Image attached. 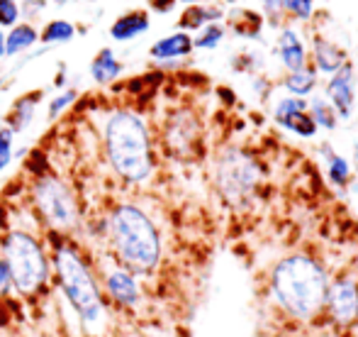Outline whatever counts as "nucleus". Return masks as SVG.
<instances>
[{
  "instance_id": "obj_1",
  "label": "nucleus",
  "mask_w": 358,
  "mask_h": 337,
  "mask_svg": "<svg viewBox=\"0 0 358 337\" xmlns=\"http://www.w3.org/2000/svg\"><path fill=\"white\" fill-rule=\"evenodd\" d=\"M329 269L310 252L280 256L268 271V294L275 308L297 325H310L324 313Z\"/></svg>"
},
{
  "instance_id": "obj_2",
  "label": "nucleus",
  "mask_w": 358,
  "mask_h": 337,
  "mask_svg": "<svg viewBox=\"0 0 358 337\" xmlns=\"http://www.w3.org/2000/svg\"><path fill=\"white\" fill-rule=\"evenodd\" d=\"M105 238L113 261L134 276H151L164 259V242L156 223L134 203H117L105 218Z\"/></svg>"
},
{
  "instance_id": "obj_3",
  "label": "nucleus",
  "mask_w": 358,
  "mask_h": 337,
  "mask_svg": "<svg viewBox=\"0 0 358 337\" xmlns=\"http://www.w3.org/2000/svg\"><path fill=\"white\" fill-rule=\"evenodd\" d=\"M52 269L57 276V284L62 294L66 296L69 305L78 315L80 325L85 328H98L103 325L105 315V296L100 289L95 271L85 261V256L78 252V247L64 235L52 233Z\"/></svg>"
},
{
  "instance_id": "obj_4",
  "label": "nucleus",
  "mask_w": 358,
  "mask_h": 337,
  "mask_svg": "<svg viewBox=\"0 0 358 337\" xmlns=\"http://www.w3.org/2000/svg\"><path fill=\"white\" fill-rule=\"evenodd\" d=\"M105 157L124 184H144L154 174V152L146 120L129 108L110 113L103 130Z\"/></svg>"
},
{
  "instance_id": "obj_5",
  "label": "nucleus",
  "mask_w": 358,
  "mask_h": 337,
  "mask_svg": "<svg viewBox=\"0 0 358 337\" xmlns=\"http://www.w3.org/2000/svg\"><path fill=\"white\" fill-rule=\"evenodd\" d=\"M3 259L13 276V291L22 298H37L49 284L52 259L44 245L27 230H10L3 240Z\"/></svg>"
},
{
  "instance_id": "obj_6",
  "label": "nucleus",
  "mask_w": 358,
  "mask_h": 337,
  "mask_svg": "<svg viewBox=\"0 0 358 337\" xmlns=\"http://www.w3.org/2000/svg\"><path fill=\"white\" fill-rule=\"evenodd\" d=\"M264 169L259 159L241 147H227L215 162V186L229 208H244L256 198Z\"/></svg>"
},
{
  "instance_id": "obj_7",
  "label": "nucleus",
  "mask_w": 358,
  "mask_h": 337,
  "mask_svg": "<svg viewBox=\"0 0 358 337\" xmlns=\"http://www.w3.org/2000/svg\"><path fill=\"white\" fill-rule=\"evenodd\" d=\"M32 200L39 218L44 220V225L52 233L69 238L80 225L78 200H76L73 191L62 179H57V176H37V181L32 186Z\"/></svg>"
},
{
  "instance_id": "obj_8",
  "label": "nucleus",
  "mask_w": 358,
  "mask_h": 337,
  "mask_svg": "<svg viewBox=\"0 0 358 337\" xmlns=\"http://www.w3.org/2000/svg\"><path fill=\"white\" fill-rule=\"evenodd\" d=\"M334 328L349 333L358 325V274L354 271H339L329 279L324 298V313Z\"/></svg>"
},
{
  "instance_id": "obj_9",
  "label": "nucleus",
  "mask_w": 358,
  "mask_h": 337,
  "mask_svg": "<svg viewBox=\"0 0 358 337\" xmlns=\"http://www.w3.org/2000/svg\"><path fill=\"white\" fill-rule=\"evenodd\" d=\"M103 294L117 310H134L142 303V286L137 276L115 261L103 271Z\"/></svg>"
},
{
  "instance_id": "obj_10",
  "label": "nucleus",
  "mask_w": 358,
  "mask_h": 337,
  "mask_svg": "<svg viewBox=\"0 0 358 337\" xmlns=\"http://www.w3.org/2000/svg\"><path fill=\"white\" fill-rule=\"evenodd\" d=\"M273 120L278 123V128L302 139H312L317 135V125L310 118V108H307L305 98H295V95L280 98L273 108Z\"/></svg>"
},
{
  "instance_id": "obj_11",
  "label": "nucleus",
  "mask_w": 358,
  "mask_h": 337,
  "mask_svg": "<svg viewBox=\"0 0 358 337\" xmlns=\"http://www.w3.org/2000/svg\"><path fill=\"white\" fill-rule=\"evenodd\" d=\"M327 100L336 110L339 120H349L356 105V69L351 62H346L336 74H331L327 83Z\"/></svg>"
},
{
  "instance_id": "obj_12",
  "label": "nucleus",
  "mask_w": 358,
  "mask_h": 337,
  "mask_svg": "<svg viewBox=\"0 0 358 337\" xmlns=\"http://www.w3.org/2000/svg\"><path fill=\"white\" fill-rule=\"evenodd\" d=\"M164 142L176 157H188L198 144V123L190 113L180 110L169 120L164 132Z\"/></svg>"
},
{
  "instance_id": "obj_13",
  "label": "nucleus",
  "mask_w": 358,
  "mask_h": 337,
  "mask_svg": "<svg viewBox=\"0 0 358 337\" xmlns=\"http://www.w3.org/2000/svg\"><path fill=\"white\" fill-rule=\"evenodd\" d=\"M312 57H315V71L329 74V76L349 62L344 49L331 39L322 37V34H317L315 42H312Z\"/></svg>"
},
{
  "instance_id": "obj_14",
  "label": "nucleus",
  "mask_w": 358,
  "mask_h": 337,
  "mask_svg": "<svg viewBox=\"0 0 358 337\" xmlns=\"http://www.w3.org/2000/svg\"><path fill=\"white\" fill-rule=\"evenodd\" d=\"M193 37L188 32H173L169 37H161L159 42L151 44L149 57L156 59V62H173V59H183L193 52Z\"/></svg>"
},
{
  "instance_id": "obj_15",
  "label": "nucleus",
  "mask_w": 358,
  "mask_h": 337,
  "mask_svg": "<svg viewBox=\"0 0 358 337\" xmlns=\"http://www.w3.org/2000/svg\"><path fill=\"white\" fill-rule=\"evenodd\" d=\"M278 57H280V64H283L287 71H297V69L307 67V49L295 29L285 27L283 32H280Z\"/></svg>"
},
{
  "instance_id": "obj_16",
  "label": "nucleus",
  "mask_w": 358,
  "mask_h": 337,
  "mask_svg": "<svg viewBox=\"0 0 358 337\" xmlns=\"http://www.w3.org/2000/svg\"><path fill=\"white\" fill-rule=\"evenodd\" d=\"M149 25H151L149 13H144V10H132V13H124L115 20L113 27H110V37H113L115 42H129V39L144 34L146 29H149Z\"/></svg>"
},
{
  "instance_id": "obj_17",
  "label": "nucleus",
  "mask_w": 358,
  "mask_h": 337,
  "mask_svg": "<svg viewBox=\"0 0 358 337\" xmlns=\"http://www.w3.org/2000/svg\"><path fill=\"white\" fill-rule=\"evenodd\" d=\"M39 98H42V90H34V93H27L15 100L13 110H10V115H8V128L13 130V132H24V130L32 125Z\"/></svg>"
},
{
  "instance_id": "obj_18",
  "label": "nucleus",
  "mask_w": 358,
  "mask_h": 337,
  "mask_svg": "<svg viewBox=\"0 0 358 337\" xmlns=\"http://www.w3.org/2000/svg\"><path fill=\"white\" fill-rule=\"evenodd\" d=\"M120 74H122V62L115 57L110 47L100 49L90 62V76H93L95 83H113L115 78H120Z\"/></svg>"
},
{
  "instance_id": "obj_19",
  "label": "nucleus",
  "mask_w": 358,
  "mask_h": 337,
  "mask_svg": "<svg viewBox=\"0 0 358 337\" xmlns=\"http://www.w3.org/2000/svg\"><path fill=\"white\" fill-rule=\"evenodd\" d=\"M37 42H39V32L32 25H27V22L15 25V27L10 29V34H5V57H17V54L32 49Z\"/></svg>"
},
{
  "instance_id": "obj_20",
  "label": "nucleus",
  "mask_w": 358,
  "mask_h": 337,
  "mask_svg": "<svg viewBox=\"0 0 358 337\" xmlns=\"http://www.w3.org/2000/svg\"><path fill=\"white\" fill-rule=\"evenodd\" d=\"M283 85L287 93L295 95V98H307L317 88V71L312 67H302L297 71H290L285 76Z\"/></svg>"
},
{
  "instance_id": "obj_21",
  "label": "nucleus",
  "mask_w": 358,
  "mask_h": 337,
  "mask_svg": "<svg viewBox=\"0 0 358 337\" xmlns=\"http://www.w3.org/2000/svg\"><path fill=\"white\" fill-rule=\"evenodd\" d=\"M307 108H310V118L315 120L317 130H334L339 125V115L331 108V103L322 95H315L312 100H307Z\"/></svg>"
},
{
  "instance_id": "obj_22",
  "label": "nucleus",
  "mask_w": 358,
  "mask_h": 337,
  "mask_svg": "<svg viewBox=\"0 0 358 337\" xmlns=\"http://www.w3.org/2000/svg\"><path fill=\"white\" fill-rule=\"evenodd\" d=\"M222 18V10L220 8H205V5H190L188 10L183 13L180 18V27L185 29H203L205 25L217 22Z\"/></svg>"
},
{
  "instance_id": "obj_23",
  "label": "nucleus",
  "mask_w": 358,
  "mask_h": 337,
  "mask_svg": "<svg viewBox=\"0 0 358 337\" xmlns=\"http://www.w3.org/2000/svg\"><path fill=\"white\" fill-rule=\"evenodd\" d=\"M76 37V27L69 20H52V22L47 25V27L42 29V34H39V39H42L44 44H66L71 42Z\"/></svg>"
},
{
  "instance_id": "obj_24",
  "label": "nucleus",
  "mask_w": 358,
  "mask_h": 337,
  "mask_svg": "<svg viewBox=\"0 0 358 337\" xmlns=\"http://www.w3.org/2000/svg\"><path fill=\"white\" fill-rule=\"evenodd\" d=\"M327 152V176L334 186H346L351 181V164L349 159H344L341 154L331 152L329 147H324Z\"/></svg>"
},
{
  "instance_id": "obj_25",
  "label": "nucleus",
  "mask_w": 358,
  "mask_h": 337,
  "mask_svg": "<svg viewBox=\"0 0 358 337\" xmlns=\"http://www.w3.org/2000/svg\"><path fill=\"white\" fill-rule=\"evenodd\" d=\"M224 39V27L220 22H210L200 29V34L193 39V47L198 49H215L220 47V42Z\"/></svg>"
},
{
  "instance_id": "obj_26",
  "label": "nucleus",
  "mask_w": 358,
  "mask_h": 337,
  "mask_svg": "<svg viewBox=\"0 0 358 337\" xmlns=\"http://www.w3.org/2000/svg\"><path fill=\"white\" fill-rule=\"evenodd\" d=\"M283 8H285V13H290L295 20L307 22V20L312 18V13H315V0H283Z\"/></svg>"
},
{
  "instance_id": "obj_27",
  "label": "nucleus",
  "mask_w": 358,
  "mask_h": 337,
  "mask_svg": "<svg viewBox=\"0 0 358 337\" xmlns=\"http://www.w3.org/2000/svg\"><path fill=\"white\" fill-rule=\"evenodd\" d=\"M78 98V93L76 90H64V93H59V95H54L52 100H49V120H57L59 115L64 113V110L69 108V105H73V100Z\"/></svg>"
},
{
  "instance_id": "obj_28",
  "label": "nucleus",
  "mask_w": 358,
  "mask_h": 337,
  "mask_svg": "<svg viewBox=\"0 0 358 337\" xmlns=\"http://www.w3.org/2000/svg\"><path fill=\"white\" fill-rule=\"evenodd\" d=\"M20 20V3L17 0H0V29L15 27Z\"/></svg>"
},
{
  "instance_id": "obj_29",
  "label": "nucleus",
  "mask_w": 358,
  "mask_h": 337,
  "mask_svg": "<svg viewBox=\"0 0 358 337\" xmlns=\"http://www.w3.org/2000/svg\"><path fill=\"white\" fill-rule=\"evenodd\" d=\"M13 137H15L13 130L0 128V171L13 162Z\"/></svg>"
},
{
  "instance_id": "obj_30",
  "label": "nucleus",
  "mask_w": 358,
  "mask_h": 337,
  "mask_svg": "<svg viewBox=\"0 0 358 337\" xmlns=\"http://www.w3.org/2000/svg\"><path fill=\"white\" fill-rule=\"evenodd\" d=\"M13 291V276H10V269L5 264V259L0 256V301H5Z\"/></svg>"
},
{
  "instance_id": "obj_31",
  "label": "nucleus",
  "mask_w": 358,
  "mask_h": 337,
  "mask_svg": "<svg viewBox=\"0 0 358 337\" xmlns=\"http://www.w3.org/2000/svg\"><path fill=\"white\" fill-rule=\"evenodd\" d=\"M264 10H266V13H268L273 20H278V15H283V13H285L283 0H264Z\"/></svg>"
},
{
  "instance_id": "obj_32",
  "label": "nucleus",
  "mask_w": 358,
  "mask_h": 337,
  "mask_svg": "<svg viewBox=\"0 0 358 337\" xmlns=\"http://www.w3.org/2000/svg\"><path fill=\"white\" fill-rule=\"evenodd\" d=\"M176 0H151V8H156L159 13H169L171 8H173Z\"/></svg>"
},
{
  "instance_id": "obj_33",
  "label": "nucleus",
  "mask_w": 358,
  "mask_h": 337,
  "mask_svg": "<svg viewBox=\"0 0 358 337\" xmlns=\"http://www.w3.org/2000/svg\"><path fill=\"white\" fill-rule=\"evenodd\" d=\"M0 59H5V34L0 29Z\"/></svg>"
},
{
  "instance_id": "obj_34",
  "label": "nucleus",
  "mask_w": 358,
  "mask_h": 337,
  "mask_svg": "<svg viewBox=\"0 0 358 337\" xmlns=\"http://www.w3.org/2000/svg\"><path fill=\"white\" fill-rule=\"evenodd\" d=\"M22 3H27V5H34V8H39V5H44V0H22Z\"/></svg>"
},
{
  "instance_id": "obj_35",
  "label": "nucleus",
  "mask_w": 358,
  "mask_h": 337,
  "mask_svg": "<svg viewBox=\"0 0 358 337\" xmlns=\"http://www.w3.org/2000/svg\"><path fill=\"white\" fill-rule=\"evenodd\" d=\"M180 3H188V5H200L203 0H180Z\"/></svg>"
},
{
  "instance_id": "obj_36",
  "label": "nucleus",
  "mask_w": 358,
  "mask_h": 337,
  "mask_svg": "<svg viewBox=\"0 0 358 337\" xmlns=\"http://www.w3.org/2000/svg\"><path fill=\"white\" fill-rule=\"evenodd\" d=\"M54 3H57V5H64V3H66V0H54Z\"/></svg>"
}]
</instances>
